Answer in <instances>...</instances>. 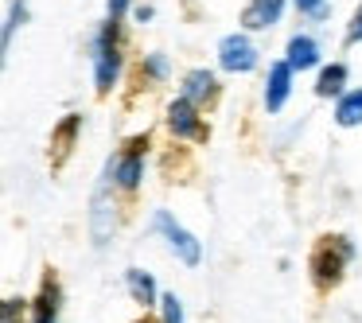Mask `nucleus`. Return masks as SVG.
<instances>
[{
  "label": "nucleus",
  "mask_w": 362,
  "mask_h": 323,
  "mask_svg": "<svg viewBox=\"0 0 362 323\" xmlns=\"http://www.w3.org/2000/svg\"><path fill=\"white\" fill-rule=\"evenodd\" d=\"M354 257V242L343 234H331L323 237L320 245H315L312 253V281L320 284V288H331V284H339V276H343V269L351 265Z\"/></svg>",
  "instance_id": "1"
},
{
  "label": "nucleus",
  "mask_w": 362,
  "mask_h": 323,
  "mask_svg": "<svg viewBox=\"0 0 362 323\" xmlns=\"http://www.w3.org/2000/svg\"><path fill=\"white\" fill-rule=\"evenodd\" d=\"M121 74V51H117V20H105L94 40V86L98 94H110Z\"/></svg>",
  "instance_id": "2"
},
{
  "label": "nucleus",
  "mask_w": 362,
  "mask_h": 323,
  "mask_svg": "<svg viewBox=\"0 0 362 323\" xmlns=\"http://www.w3.org/2000/svg\"><path fill=\"white\" fill-rule=\"evenodd\" d=\"M156 230L164 234L168 249H172L175 257L183 261V265H199V257H203V249H199V237H191L168 211H156Z\"/></svg>",
  "instance_id": "3"
},
{
  "label": "nucleus",
  "mask_w": 362,
  "mask_h": 323,
  "mask_svg": "<svg viewBox=\"0 0 362 323\" xmlns=\"http://www.w3.org/2000/svg\"><path fill=\"white\" fill-rule=\"evenodd\" d=\"M168 129H172V136H183V141H206L211 136V129L203 125L195 102H187V98H175L168 105Z\"/></svg>",
  "instance_id": "4"
},
{
  "label": "nucleus",
  "mask_w": 362,
  "mask_h": 323,
  "mask_svg": "<svg viewBox=\"0 0 362 323\" xmlns=\"http://www.w3.org/2000/svg\"><path fill=\"white\" fill-rule=\"evenodd\" d=\"M144 144H148V136H133V141L125 144V152H121V156L110 164L117 187L133 191L136 183H141V175H144Z\"/></svg>",
  "instance_id": "5"
},
{
  "label": "nucleus",
  "mask_w": 362,
  "mask_h": 323,
  "mask_svg": "<svg viewBox=\"0 0 362 323\" xmlns=\"http://www.w3.org/2000/svg\"><path fill=\"white\" fill-rule=\"evenodd\" d=\"M218 63H222V71H230V74H245V71L257 66V47H253L245 35H226V40L218 43Z\"/></svg>",
  "instance_id": "6"
},
{
  "label": "nucleus",
  "mask_w": 362,
  "mask_h": 323,
  "mask_svg": "<svg viewBox=\"0 0 362 323\" xmlns=\"http://www.w3.org/2000/svg\"><path fill=\"white\" fill-rule=\"evenodd\" d=\"M288 90H292V66L288 63H273L269 66V82H265V110L276 113L284 102H288Z\"/></svg>",
  "instance_id": "7"
},
{
  "label": "nucleus",
  "mask_w": 362,
  "mask_h": 323,
  "mask_svg": "<svg viewBox=\"0 0 362 323\" xmlns=\"http://www.w3.org/2000/svg\"><path fill=\"white\" fill-rule=\"evenodd\" d=\"M32 323H59V281L55 276H43L40 296L32 304Z\"/></svg>",
  "instance_id": "8"
},
{
  "label": "nucleus",
  "mask_w": 362,
  "mask_h": 323,
  "mask_svg": "<svg viewBox=\"0 0 362 323\" xmlns=\"http://www.w3.org/2000/svg\"><path fill=\"white\" fill-rule=\"evenodd\" d=\"M281 12H284V0H250L242 12V24L245 28H269L281 20Z\"/></svg>",
  "instance_id": "9"
},
{
  "label": "nucleus",
  "mask_w": 362,
  "mask_h": 323,
  "mask_svg": "<svg viewBox=\"0 0 362 323\" xmlns=\"http://www.w3.org/2000/svg\"><path fill=\"white\" fill-rule=\"evenodd\" d=\"M284 63L292 66V71H308V66L320 63V47H315L312 35H292L288 40V59Z\"/></svg>",
  "instance_id": "10"
},
{
  "label": "nucleus",
  "mask_w": 362,
  "mask_h": 323,
  "mask_svg": "<svg viewBox=\"0 0 362 323\" xmlns=\"http://www.w3.org/2000/svg\"><path fill=\"white\" fill-rule=\"evenodd\" d=\"M218 94V82H214V74L211 71H191L187 74V82H183V98L187 102H211V98Z\"/></svg>",
  "instance_id": "11"
},
{
  "label": "nucleus",
  "mask_w": 362,
  "mask_h": 323,
  "mask_svg": "<svg viewBox=\"0 0 362 323\" xmlns=\"http://www.w3.org/2000/svg\"><path fill=\"white\" fill-rule=\"evenodd\" d=\"M125 281H129V292H133V300H136L141 307H152V304L160 300V296H156V281H152L144 269H129Z\"/></svg>",
  "instance_id": "12"
},
{
  "label": "nucleus",
  "mask_w": 362,
  "mask_h": 323,
  "mask_svg": "<svg viewBox=\"0 0 362 323\" xmlns=\"http://www.w3.org/2000/svg\"><path fill=\"white\" fill-rule=\"evenodd\" d=\"M94 242L98 245H105L110 242V234H113V206H110V199H105V191H98V199H94Z\"/></svg>",
  "instance_id": "13"
},
{
  "label": "nucleus",
  "mask_w": 362,
  "mask_h": 323,
  "mask_svg": "<svg viewBox=\"0 0 362 323\" xmlns=\"http://www.w3.org/2000/svg\"><path fill=\"white\" fill-rule=\"evenodd\" d=\"M335 121H339L343 129L362 125V90H351V94L339 98V105H335Z\"/></svg>",
  "instance_id": "14"
},
{
  "label": "nucleus",
  "mask_w": 362,
  "mask_h": 323,
  "mask_svg": "<svg viewBox=\"0 0 362 323\" xmlns=\"http://www.w3.org/2000/svg\"><path fill=\"white\" fill-rule=\"evenodd\" d=\"M78 129H82V113H71V117L59 121V129H55V160H63L66 152H71V144H74V136H78Z\"/></svg>",
  "instance_id": "15"
},
{
  "label": "nucleus",
  "mask_w": 362,
  "mask_h": 323,
  "mask_svg": "<svg viewBox=\"0 0 362 323\" xmlns=\"http://www.w3.org/2000/svg\"><path fill=\"white\" fill-rule=\"evenodd\" d=\"M343 82H346V66L343 63H331V66H323L320 82H315V94L331 98V94H339V90H343Z\"/></svg>",
  "instance_id": "16"
},
{
  "label": "nucleus",
  "mask_w": 362,
  "mask_h": 323,
  "mask_svg": "<svg viewBox=\"0 0 362 323\" xmlns=\"http://www.w3.org/2000/svg\"><path fill=\"white\" fill-rule=\"evenodd\" d=\"M168 55H160V51H152V55H144V63H141V74L144 78H152V82H164L168 78Z\"/></svg>",
  "instance_id": "17"
},
{
  "label": "nucleus",
  "mask_w": 362,
  "mask_h": 323,
  "mask_svg": "<svg viewBox=\"0 0 362 323\" xmlns=\"http://www.w3.org/2000/svg\"><path fill=\"white\" fill-rule=\"evenodd\" d=\"M160 315H164V323H183V304L175 292H168V296H160Z\"/></svg>",
  "instance_id": "18"
},
{
  "label": "nucleus",
  "mask_w": 362,
  "mask_h": 323,
  "mask_svg": "<svg viewBox=\"0 0 362 323\" xmlns=\"http://www.w3.org/2000/svg\"><path fill=\"white\" fill-rule=\"evenodd\" d=\"M24 16H28L24 0H16V4L8 8V20H4V47L12 43V32H16V24H24Z\"/></svg>",
  "instance_id": "19"
},
{
  "label": "nucleus",
  "mask_w": 362,
  "mask_h": 323,
  "mask_svg": "<svg viewBox=\"0 0 362 323\" xmlns=\"http://www.w3.org/2000/svg\"><path fill=\"white\" fill-rule=\"evenodd\" d=\"M20 319H24V300L8 296L4 304H0V323H20Z\"/></svg>",
  "instance_id": "20"
},
{
  "label": "nucleus",
  "mask_w": 362,
  "mask_h": 323,
  "mask_svg": "<svg viewBox=\"0 0 362 323\" xmlns=\"http://www.w3.org/2000/svg\"><path fill=\"white\" fill-rule=\"evenodd\" d=\"M296 8L308 12L312 20H327V0H296Z\"/></svg>",
  "instance_id": "21"
},
{
  "label": "nucleus",
  "mask_w": 362,
  "mask_h": 323,
  "mask_svg": "<svg viewBox=\"0 0 362 323\" xmlns=\"http://www.w3.org/2000/svg\"><path fill=\"white\" fill-rule=\"evenodd\" d=\"M358 40H362V4L354 8V20H351V28H346V47L358 43Z\"/></svg>",
  "instance_id": "22"
},
{
  "label": "nucleus",
  "mask_w": 362,
  "mask_h": 323,
  "mask_svg": "<svg viewBox=\"0 0 362 323\" xmlns=\"http://www.w3.org/2000/svg\"><path fill=\"white\" fill-rule=\"evenodd\" d=\"M129 8V0H110V20H121Z\"/></svg>",
  "instance_id": "23"
},
{
  "label": "nucleus",
  "mask_w": 362,
  "mask_h": 323,
  "mask_svg": "<svg viewBox=\"0 0 362 323\" xmlns=\"http://www.w3.org/2000/svg\"><path fill=\"white\" fill-rule=\"evenodd\" d=\"M136 323H148V319H136Z\"/></svg>",
  "instance_id": "24"
}]
</instances>
